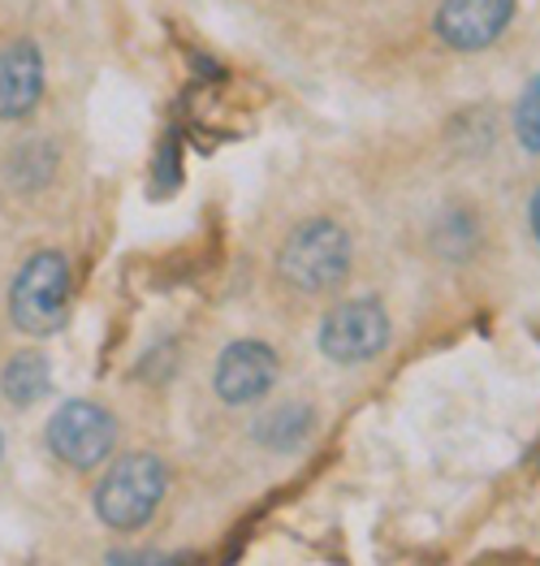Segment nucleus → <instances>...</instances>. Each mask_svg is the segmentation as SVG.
I'll return each mask as SVG.
<instances>
[{
	"mask_svg": "<svg viewBox=\"0 0 540 566\" xmlns=\"http://www.w3.org/2000/svg\"><path fill=\"white\" fill-rule=\"evenodd\" d=\"M277 273H282V282L303 294L338 290L350 273V234L329 217L303 221L277 255Z\"/></svg>",
	"mask_w": 540,
	"mask_h": 566,
	"instance_id": "1",
	"label": "nucleus"
},
{
	"mask_svg": "<svg viewBox=\"0 0 540 566\" xmlns=\"http://www.w3.org/2000/svg\"><path fill=\"white\" fill-rule=\"evenodd\" d=\"M165 489H169V475L156 454H126L99 480L96 515L113 532H135L156 515Z\"/></svg>",
	"mask_w": 540,
	"mask_h": 566,
	"instance_id": "2",
	"label": "nucleus"
},
{
	"mask_svg": "<svg viewBox=\"0 0 540 566\" xmlns=\"http://www.w3.org/2000/svg\"><path fill=\"white\" fill-rule=\"evenodd\" d=\"M70 312V260L61 251H35L9 290V316L31 337H49Z\"/></svg>",
	"mask_w": 540,
	"mask_h": 566,
	"instance_id": "3",
	"label": "nucleus"
},
{
	"mask_svg": "<svg viewBox=\"0 0 540 566\" xmlns=\"http://www.w3.org/2000/svg\"><path fill=\"white\" fill-rule=\"evenodd\" d=\"M49 446L65 468L92 472V468H99L113 454V446H117V420H113L108 407L87 402V398H74V402H65L49 420Z\"/></svg>",
	"mask_w": 540,
	"mask_h": 566,
	"instance_id": "4",
	"label": "nucleus"
},
{
	"mask_svg": "<svg viewBox=\"0 0 540 566\" xmlns=\"http://www.w3.org/2000/svg\"><path fill=\"white\" fill-rule=\"evenodd\" d=\"M390 346V316L377 298L338 303L320 325V350L333 364H368Z\"/></svg>",
	"mask_w": 540,
	"mask_h": 566,
	"instance_id": "5",
	"label": "nucleus"
},
{
	"mask_svg": "<svg viewBox=\"0 0 540 566\" xmlns=\"http://www.w3.org/2000/svg\"><path fill=\"white\" fill-rule=\"evenodd\" d=\"M277 373H282L277 350L264 346V342H251V337H246V342H234V346L221 350L212 385H216L221 402L246 407V402H260V398L277 385Z\"/></svg>",
	"mask_w": 540,
	"mask_h": 566,
	"instance_id": "6",
	"label": "nucleus"
},
{
	"mask_svg": "<svg viewBox=\"0 0 540 566\" xmlns=\"http://www.w3.org/2000/svg\"><path fill=\"white\" fill-rule=\"evenodd\" d=\"M515 18V0H445L437 13V35L454 52L489 48Z\"/></svg>",
	"mask_w": 540,
	"mask_h": 566,
	"instance_id": "7",
	"label": "nucleus"
},
{
	"mask_svg": "<svg viewBox=\"0 0 540 566\" xmlns=\"http://www.w3.org/2000/svg\"><path fill=\"white\" fill-rule=\"evenodd\" d=\"M44 95V56L31 40L0 48V122H22Z\"/></svg>",
	"mask_w": 540,
	"mask_h": 566,
	"instance_id": "8",
	"label": "nucleus"
},
{
	"mask_svg": "<svg viewBox=\"0 0 540 566\" xmlns=\"http://www.w3.org/2000/svg\"><path fill=\"white\" fill-rule=\"evenodd\" d=\"M0 385H4V394H9L13 407L40 402V398L49 394V359H44L40 350H18V355L9 359Z\"/></svg>",
	"mask_w": 540,
	"mask_h": 566,
	"instance_id": "9",
	"label": "nucleus"
},
{
	"mask_svg": "<svg viewBox=\"0 0 540 566\" xmlns=\"http://www.w3.org/2000/svg\"><path fill=\"white\" fill-rule=\"evenodd\" d=\"M307 432H311V407L303 402H286L268 420H260V441L273 450H295L307 441Z\"/></svg>",
	"mask_w": 540,
	"mask_h": 566,
	"instance_id": "10",
	"label": "nucleus"
},
{
	"mask_svg": "<svg viewBox=\"0 0 540 566\" xmlns=\"http://www.w3.org/2000/svg\"><path fill=\"white\" fill-rule=\"evenodd\" d=\"M515 135H519V143H523L532 156H540V74L523 87V95H519V108H515Z\"/></svg>",
	"mask_w": 540,
	"mask_h": 566,
	"instance_id": "11",
	"label": "nucleus"
},
{
	"mask_svg": "<svg viewBox=\"0 0 540 566\" xmlns=\"http://www.w3.org/2000/svg\"><path fill=\"white\" fill-rule=\"evenodd\" d=\"M476 238H480V230L472 226V217H445L442 226H437V247H442L449 260H467L472 247H476Z\"/></svg>",
	"mask_w": 540,
	"mask_h": 566,
	"instance_id": "12",
	"label": "nucleus"
},
{
	"mask_svg": "<svg viewBox=\"0 0 540 566\" xmlns=\"http://www.w3.org/2000/svg\"><path fill=\"white\" fill-rule=\"evenodd\" d=\"M532 234H537V242H540V190H537V199H532Z\"/></svg>",
	"mask_w": 540,
	"mask_h": 566,
	"instance_id": "13",
	"label": "nucleus"
},
{
	"mask_svg": "<svg viewBox=\"0 0 540 566\" xmlns=\"http://www.w3.org/2000/svg\"><path fill=\"white\" fill-rule=\"evenodd\" d=\"M0 454H4V441H0Z\"/></svg>",
	"mask_w": 540,
	"mask_h": 566,
	"instance_id": "14",
	"label": "nucleus"
}]
</instances>
